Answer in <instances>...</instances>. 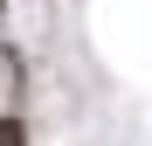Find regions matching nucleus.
<instances>
[{
    "label": "nucleus",
    "mask_w": 152,
    "mask_h": 146,
    "mask_svg": "<svg viewBox=\"0 0 152 146\" xmlns=\"http://www.w3.org/2000/svg\"><path fill=\"white\" fill-rule=\"evenodd\" d=\"M0 146H28V125L21 118H0Z\"/></svg>",
    "instance_id": "f257e3e1"
},
{
    "label": "nucleus",
    "mask_w": 152,
    "mask_h": 146,
    "mask_svg": "<svg viewBox=\"0 0 152 146\" xmlns=\"http://www.w3.org/2000/svg\"><path fill=\"white\" fill-rule=\"evenodd\" d=\"M0 7H7V0H0Z\"/></svg>",
    "instance_id": "f03ea898"
}]
</instances>
